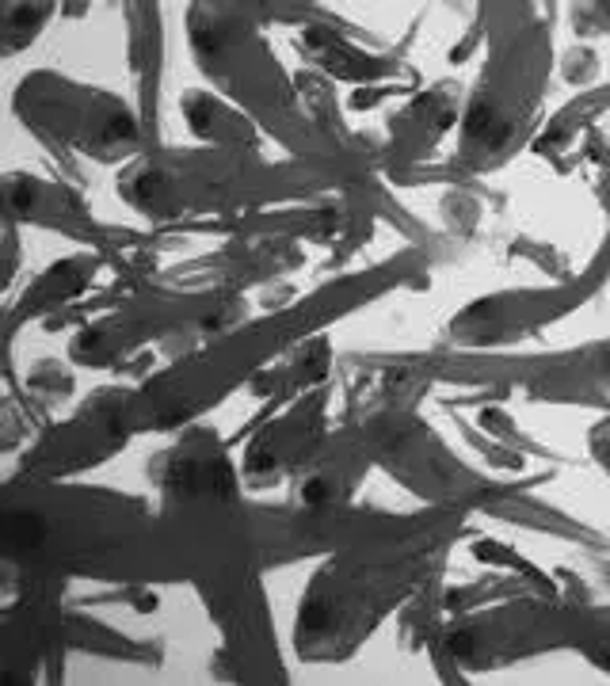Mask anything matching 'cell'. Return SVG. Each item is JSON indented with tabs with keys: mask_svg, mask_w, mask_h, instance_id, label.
Wrapping results in <instances>:
<instances>
[{
	"mask_svg": "<svg viewBox=\"0 0 610 686\" xmlns=\"http://www.w3.org/2000/svg\"><path fill=\"white\" fill-rule=\"evenodd\" d=\"M607 462H610V454H607Z\"/></svg>",
	"mask_w": 610,
	"mask_h": 686,
	"instance_id": "obj_7",
	"label": "cell"
},
{
	"mask_svg": "<svg viewBox=\"0 0 610 686\" xmlns=\"http://www.w3.org/2000/svg\"><path fill=\"white\" fill-rule=\"evenodd\" d=\"M324 492H328V488H324V481H309L305 488H302V499H305V504H324Z\"/></svg>",
	"mask_w": 610,
	"mask_h": 686,
	"instance_id": "obj_3",
	"label": "cell"
},
{
	"mask_svg": "<svg viewBox=\"0 0 610 686\" xmlns=\"http://www.w3.org/2000/svg\"><path fill=\"white\" fill-rule=\"evenodd\" d=\"M607 15H610V8H607Z\"/></svg>",
	"mask_w": 610,
	"mask_h": 686,
	"instance_id": "obj_6",
	"label": "cell"
},
{
	"mask_svg": "<svg viewBox=\"0 0 610 686\" xmlns=\"http://www.w3.org/2000/svg\"><path fill=\"white\" fill-rule=\"evenodd\" d=\"M450 652H454V656H466V652H469V637L466 633H454L450 637Z\"/></svg>",
	"mask_w": 610,
	"mask_h": 686,
	"instance_id": "obj_4",
	"label": "cell"
},
{
	"mask_svg": "<svg viewBox=\"0 0 610 686\" xmlns=\"http://www.w3.org/2000/svg\"><path fill=\"white\" fill-rule=\"evenodd\" d=\"M488 126H492V111H488L485 103H477V107L469 111V118H466V130L473 134V137H485Z\"/></svg>",
	"mask_w": 610,
	"mask_h": 686,
	"instance_id": "obj_1",
	"label": "cell"
},
{
	"mask_svg": "<svg viewBox=\"0 0 610 686\" xmlns=\"http://www.w3.org/2000/svg\"><path fill=\"white\" fill-rule=\"evenodd\" d=\"M324 621H328V607H324L321 599L305 602V610H302V629H321Z\"/></svg>",
	"mask_w": 610,
	"mask_h": 686,
	"instance_id": "obj_2",
	"label": "cell"
},
{
	"mask_svg": "<svg viewBox=\"0 0 610 686\" xmlns=\"http://www.w3.org/2000/svg\"><path fill=\"white\" fill-rule=\"evenodd\" d=\"M271 454H264V450H256V454H252V469H271Z\"/></svg>",
	"mask_w": 610,
	"mask_h": 686,
	"instance_id": "obj_5",
	"label": "cell"
}]
</instances>
